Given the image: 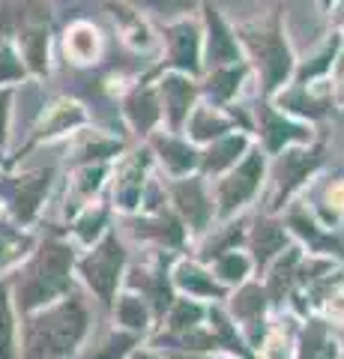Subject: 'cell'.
<instances>
[{"label":"cell","mask_w":344,"mask_h":359,"mask_svg":"<svg viewBox=\"0 0 344 359\" xmlns=\"http://www.w3.org/2000/svg\"><path fill=\"white\" fill-rule=\"evenodd\" d=\"M320 359H336V356H332V351H326L324 356H320Z\"/></svg>","instance_id":"cell-32"},{"label":"cell","mask_w":344,"mask_h":359,"mask_svg":"<svg viewBox=\"0 0 344 359\" xmlns=\"http://www.w3.org/2000/svg\"><path fill=\"white\" fill-rule=\"evenodd\" d=\"M126 114H129V120H132V126L141 129V132H147L153 123H156V117H159V105H156V99H153L150 90H135V93L129 96Z\"/></svg>","instance_id":"cell-9"},{"label":"cell","mask_w":344,"mask_h":359,"mask_svg":"<svg viewBox=\"0 0 344 359\" xmlns=\"http://www.w3.org/2000/svg\"><path fill=\"white\" fill-rule=\"evenodd\" d=\"M21 45H25V57L30 63L33 72H42L46 69V51H48V30L42 25H30L25 27V33H21Z\"/></svg>","instance_id":"cell-10"},{"label":"cell","mask_w":344,"mask_h":359,"mask_svg":"<svg viewBox=\"0 0 344 359\" xmlns=\"http://www.w3.org/2000/svg\"><path fill=\"white\" fill-rule=\"evenodd\" d=\"M263 138H266V147L270 150H279L284 141H305L308 135L299 129V126H294V123H284L282 117H275V114H270L266 111V117H263Z\"/></svg>","instance_id":"cell-12"},{"label":"cell","mask_w":344,"mask_h":359,"mask_svg":"<svg viewBox=\"0 0 344 359\" xmlns=\"http://www.w3.org/2000/svg\"><path fill=\"white\" fill-rule=\"evenodd\" d=\"M0 359H13V318H9L4 287H0Z\"/></svg>","instance_id":"cell-22"},{"label":"cell","mask_w":344,"mask_h":359,"mask_svg":"<svg viewBox=\"0 0 344 359\" xmlns=\"http://www.w3.org/2000/svg\"><path fill=\"white\" fill-rule=\"evenodd\" d=\"M25 249H27L25 237H18V233H13V231H0V266L9 264L13 257H18Z\"/></svg>","instance_id":"cell-23"},{"label":"cell","mask_w":344,"mask_h":359,"mask_svg":"<svg viewBox=\"0 0 344 359\" xmlns=\"http://www.w3.org/2000/svg\"><path fill=\"white\" fill-rule=\"evenodd\" d=\"M120 264H123V252H120V245H117L114 237H108L81 264L84 278L90 282V287L102 299H111V294H114V285H117V276H120Z\"/></svg>","instance_id":"cell-4"},{"label":"cell","mask_w":344,"mask_h":359,"mask_svg":"<svg viewBox=\"0 0 344 359\" xmlns=\"http://www.w3.org/2000/svg\"><path fill=\"white\" fill-rule=\"evenodd\" d=\"M102 222H105L102 212H90V216H87V219L81 222V237H84V240L96 237V233H99V224H102Z\"/></svg>","instance_id":"cell-30"},{"label":"cell","mask_w":344,"mask_h":359,"mask_svg":"<svg viewBox=\"0 0 344 359\" xmlns=\"http://www.w3.org/2000/svg\"><path fill=\"white\" fill-rule=\"evenodd\" d=\"M282 243H284V237H282V231L275 228V224H263V228H258V237H254V245H258V261L263 264L273 252L282 249Z\"/></svg>","instance_id":"cell-19"},{"label":"cell","mask_w":344,"mask_h":359,"mask_svg":"<svg viewBox=\"0 0 344 359\" xmlns=\"http://www.w3.org/2000/svg\"><path fill=\"white\" fill-rule=\"evenodd\" d=\"M138 195H141V168H126L123 180L117 183V198L123 207H135Z\"/></svg>","instance_id":"cell-20"},{"label":"cell","mask_w":344,"mask_h":359,"mask_svg":"<svg viewBox=\"0 0 344 359\" xmlns=\"http://www.w3.org/2000/svg\"><path fill=\"white\" fill-rule=\"evenodd\" d=\"M246 269H249V261L246 257H240V255H225L219 261V276L231 278V282H237V278L246 276Z\"/></svg>","instance_id":"cell-25"},{"label":"cell","mask_w":344,"mask_h":359,"mask_svg":"<svg viewBox=\"0 0 344 359\" xmlns=\"http://www.w3.org/2000/svg\"><path fill=\"white\" fill-rule=\"evenodd\" d=\"M48 186V171L46 174H33V177H25L18 183V195H15V210H18V216H30L33 210H36L39 204V195H42V189Z\"/></svg>","instance_id":"cell-13"},{"label":"cell","mask_w":344,"mask_h":359,"mask_svg":"<svg viewBox=\"0 0 344 359\" xmlns=\"http://www.w3.org/2000/svg\"><path fill=\"white\" fill-rule=\"evenodd\" d=\"M162 93H165V105H168L171 123L180 126V123L188 117V105H192V93H195L192 84L180 75H171L162 81Z\"/></svg>","instance_id":"cell-8"},{"label":"cell","mask_w":344,"mask_h":359,"mask_svg":"<svg viewBox=\"0 0 344 359\" xmlns=\"http://www.w3.org/2000/svg\"><path fill=\"white\" fill-rule=\"evenodd\" d=\"M242 39H246L249 51L254 54V60H258L261 72H263V87L275 90L287 78V72H291V51H287L282 33L275 27L273 30H246Z\"/></svg>","instance_id":"cell-3"},{"label":"cell","mask_w":344,"mask_h":359,"mask_svg":"<svg viewBox=\"0 0 344 359\" xmlns=\"http://www.w3.org/2000/svg\"><path fill=\"white\" fill-rule=\"evenodd\" d=\"M177 282H180L188 294H219V287L213 285V278H207L198 266H180V276H177Z\"/></svg>","instance_id":"cell-18"},{"label":"cell","mask_w":344,"mask_h":359,"mask_svg":"<svg viewBox=\"0 0 344 359\" xmlns=\"http://www.w3.org/2000/svg\"><path fill=\"white\" fill-rule=\"evenodd\" d=\"M246 150V138H240V135H231V138L219 141L213 150H209V156L204 159L207 171H221L225 165H234L237 162V153Z\"/></svg>","instance_id":"cell-14"},{"label":"cell","mask_w":344,"mask_h":359,"mask_svg":"<svg viewBox=\"0 0 344 359\" xmlns=\"http://www.w3.org/2000/svg\"><path fill=\"white\" fill-rule=\"evenodd\" d=\"M120 318H123V323H129V327H144V306H141V299L126 297L123 302H120Z\"/></svg>","instance_id":"cell-27"},{"label":"cell","mask_w":344,"mask_h":359,"mask_svg":"<svg viewBox=\"0 0 344 359\" xmlns=\"http://www.w3.org/2000/svg\"><path fill=\"white\" fill-rule=\"evenodd\" d=\"M135 359H150V356H135Z\"/></svg>","instance_id":"cell-33"},{"label":"cell","mask_w":344,"mask_h":359,"mask_svg":"<svg viewBox=\"0 0 344 359\" xmlns=\"http://www.w3.org/2000/svg\"><path fill=\"white\" fill-rule=\"evenodd\" d=\"M156 147H159V153H162V159L168 162L174 171H186V168H192V165H195V153H192V147H186V144H180V141L159 138V141H156Z\"/></svg>","instance_id":"cell-16"},{"label":"cell","mask_w":344,"mask_h":359,"mask_svg":"<svg viewBox=\"0 0 344 359\" xmlns=\"http://www.w3.org/2000/svg\"><path fill=\"white\" fill-rule=\"evenodd\" d=\"M177 204H180V210L188 216V222H195V224H204L207 219V198L201 192V186L198 183H180L177 186Z\"/></svg>","instance_id":"cell-11"},{"label":"cell","mask_w":344,"mask_h":359,"mask_svg":"<svg viewBox=\"0 0 344 359\" xmlns=\"http://www.w3.org/2000/svg\"><path fill=\"white\" fill-rule=\"evenodd\" d=\"M171 60L186 72H198V30L192 25H177L168 33Z\"/></svg>","instance_id":"cell-7"},{"label":"cell","mask_w":344,"mask_h":359,"mask_svg":"<svg viewBox=\"0 0 344 359\" xmlns=\"http://www.w3.org/2000/svg\"><path fill=\"white\" fill-rule=\"evenodd\" d=\"M9 93H0V144L6 138V114H9Z\"/></svg>","instance_id":"cell-31"},{"label":"cell","mask_w":344,"mask_h":359,"mask_svg":"<svg viewBox=\"0 0 344 359\" xmlns=\"http://www.w3.org/2000/svg\"><path fill=\"white\" fill-rule=\"evenodd\" d=\"M198 306H188V302H180L177 306V311H174V318H171V323L174 327H188V323H195L198 320Z\"/></svg>","instance_id":"cell-29"},{"label":"cell","mask_w":344,"mask_h":359,"mask_svg":"<svg viewBox=\"0 0 344 359\" xmlns=\"http://www.w3.org/2000/svg\"><path fill=\"white\" fill-rule=\"evenodd\" d=\"M21 72H25V66H21V60L15 57V51L6 48V45H0V81L21 78Z\"/></svg>","instance_id":"cell-24"},{"label":"cell","mask_w":344,"mask_h":359,"mask_svg":"<svg viewBox=\"0 0 344 359\" xmlns=\"http://www.w3.org/2000/svg\"><path fill=\"white\" fill-rule=\"evenodd\" d=\"M138 4L153 9V13H159V15H177V13H183V9L192 6L195 0H138Z\"/></svg>","instance_id":"cell-26"},{"label":"cell","mask_w":344,"mask_h":359,"mask_svg":"<svg viewBox=\"0 0 344 359\" xmlns=\"http://www.w3.org/2000/svg\"><path fill=\"white\" fill-rule=\"evenodd\" d=\"M258 309H263L261 290L258 287H246V290H242V297L237 299V311L240 314H252V311H258Z\"/></svg>","instance_id":"cell-28"},{"label":"cell","mask_w":344,"mask_h":359,"mask_svg":"<svg viewBox=\"0 0 344 359\" xmlns=\"http://www.w3.org/2000/svg\"><path fill=\"white\" fill-rule=\"evenodd\" d=\"M84 309L78 302H66V306L54 309L48 318L39 320V327L33 330L27 359H57L69 353L78 339L84 335Z\"/></svg>","instance_id":"cell-1"},{"label":"cell","mask_w":344,"mask_h":359,"mask_svg":"<svg viewBox=\"0 0 344 359\" xmlns=\"http://www.w3.org/2000/svg\"><path fill=\"white\" fill-rule=\"evenodd\" d=\"M66 48H69V54L75 60H93V54L99 48V39H96V30L87 27V25H75L72 33L66 36Z\"/></svg>","instance_id":"cell-15"},{"label":"cell","mask_w":344,"mask_h":359,"mask_svg":"<svg viewBox=\"0 0 344 359\" xmlns=\"http://www.w3.org/2000/svg\"><path fill=\"white\" fill-rule=\"evenodd\" d=\"M207 27H209V63L225 66L237 60V42L231 36V30L225 27V21L219 18V13L213 6L207 9Z\"/></svg>","instance_id":"cell-6"},{"label":"cell","mask_w":344,"mask_h":359,"mask_svg":"<svg viewBox=\"0 0 344 359\" xmlns=\"http://www.w3.org/2000/svg\"><path fill=\"white\" fill-rule=\"evenodd\" d=\"M240 78H242V69H219L213 78H209V96L219 99V102H225V99H231L237 93L240 87Z\"/></svg>","instance_id":"cell-17"},{"label":"cell","mask_w":344,"mask_h":359,"mask_svg":"<svg viewBox=\"0 0 344 359\" xmlns=\"http://www.w3.org/2000/svg\"><path fill=\"white\" fill-rule=\"evenodd\" d=\"M69 266H72V252L60 243H48L46 252H42V257H39V264L33 266L30 278L25 282V287H21L25 306L33 309V306H39V302L57 297L60 290H66Z\"/></svg>","instance_id":"cell-2"},{"label":"cell","mask_w":344,"mask_h":359,"mask_svg":"<svg viewBox=\"0 0 344 359\" xmlns=\"http://www.w3.org/2000/svg\"><path fill=\"white\" fill-rule=\"evenodd\" d=\"M261 171H263L261 153H249V159L242 162L237 171L225 180V183H221V192H219L221 212L237 210L242 201H249L254 195V189H258V180H261Z\"/></svg>","instance_id":"cell-5"},{"label":"cell","mask_w":344,"mask_h":359,"mask_svg":"<svg viewBox=\"0 0 344 359\" xmlns=\"http://www.w3.org/2000/svg\"><path fill=\"white\" fill-rule=\"evenodd\" d=\"M228 129V123L221 120V117H216L213 111H198V117H195V123H192V132H195V138H209V135H213V138H219L221 132Z\"/></svg>","instance_id":"cell-21"}]
</instances>
